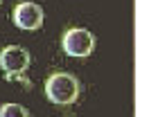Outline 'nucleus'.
I'll use <instances>...</instances> for the list:
<instances>
[{"label": "nucleus", "instance_id": "nucleus-3", "mask_svg": "<svg viewBox=\"0 0 149 117\" xmlns=\"http://www.w3.org/2000/svg\"><path fill=\"white\" fill-rule=\"evenodd\" d=\"M29 52L20 45H7L2 52H0V68L5 70L7 79L9 77H18L29 68Z\"/></svg>", "mask_w": 149, "mask_h": 117}, {"label": "nucleus", "instance_id": "nucleus-5", "mask_svg": "<svg viewBox=\"0 0 149 117\" xmlns=\"http://www.w3.org/2000/svg\"><path fill=\"white\" fill-rule=\"evenodd\" d=\"M0 117H29V113L20 104H5L0 108Z\"/></svg>", "mask_w": 149, "mask_h": 117}, {"label": "nucleus", "instance_id": "nucleus-2", "mask_svg": "<svg viewBox=\"0 0 149 117\" xmlns=\"http://www.w3.org/2000/svg\"><path fill=\"white\" fill-rule=\"evenodd\" d=\"M63 52L74 59H84L95 50V36L84 27H72L63 34Z\"/></svg>", "mask_w": 149, "mask_h": 117}, {"label": "nucleus", "instance_id": "nucleus-1", "mask_svg": "<svg viewBox=\"0 0 149 117\" xmlns=\"http://www.w3.org/2000/svg\"><path fill=\"white\" fill-rule=\"evenodd\" d=\"M45 97L52 104H72L79 97V81L68 72H54L45 81Z\"/></svg>", "mask_w": 149, "mask_h": 117}, {"label": "nucleus", "instance_id": "nucleus-4", "mask_svg": "<svg viewBox=\"0 0 149 117\" xmlns=\"http://www.w3.org/2000/svg\"><path fill=\"white\" fill-rule=\"evenodd\" d=\"M11 18H14L16 27L29 29V32H32V29H38V27L43 25L45 14H43L41 5H36V2H20V5H16Z\"/></svg>", "mask_w": 149, "mask_h": 117}]
</instances>
